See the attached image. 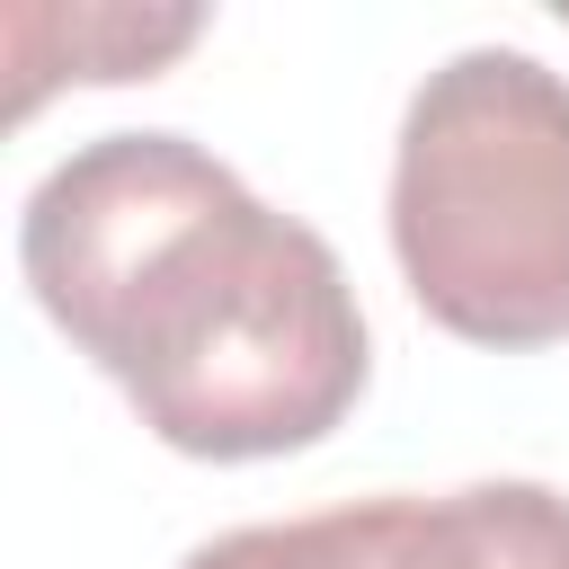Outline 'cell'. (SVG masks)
Segmentation results:
<instances>
[{
  "instance_id": "obj_1",
  "label": "cell",
  "mask_w": 569,
  "mask_h": 569,
  "mask_svg": "<svg viewBox=\"0 0 569 569\" xmlns=\"http://www.w3.org/2000/svg\"><path fill=\"white\" fill-rule=\"evenodd\" d=\"M18 267L178 453H293L365 391V311L329 240L187 133H98L53 160L18 213Z\"/></svg>"
},
{
  "instance_id": "obj_2",
  "label": "cell",
  "mask_w": 569,
  "mask_h": 569,
  "mask_svg": "<svg viewBox=\"0 0 569 569\" xmlns=\"http://www.w3.org/2000/svg\"><path fill=\"white\" fill-rule=\"evenodd\" d=\"M391 249L453 338H569V80L516 44L427 71L391 160Z\"/></svg>"
},
{
  "instance_id": "obj_3",
  "label": "cell",
  "mask_w": 569,
  "mask_h": 569,
  "mask_svg": "<svg viewBox=\"0 0 569 569\" xmlns=\"http://www.w3.org/2000/svg\"><path fill=\"white\" fill-rule=\"evenodd\" d=\"M391 569H569V498L542 480L391 498Z\"/></svg>"
},
{
  "instance_id": "obj_4",
  "label": "cell",
  "mask_w": 569,
  "mask_h": 569,
  "mask_svg": "<svg viewBox=\"0 0 569 569\" xmlns=\"http://www.w3.org/2000/svg\"><path fill=\"white\" fill-rule=\"evenodd\" d=\"M187 569H391V498H356L293 525H240L187 551Z\"/></svg>"
}]
</instances>
